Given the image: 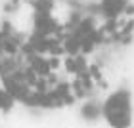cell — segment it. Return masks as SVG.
Returning a JSON list of instances; mask_svg holds the SVG:
<instances>
[{
    "instance_id": "1",
    "label": "cell",
    "mask_w": 134,
    "mask_h": 128,
    "mask_svg": "<svg viewBox=\"0 0 134 128\" xmlns=\"http://www.w3.org/2000/svg\"><path fill=\"white\" fill-rule=\"evenodd\" d=\"M102 117L111 128H130L134 123V101L126 88H117L105 96L102 103Z\"/></svg>"
},
{
    "instance_id": "2",
    "label": "cell",
    "mask_w": 134,
    "mask_h": 128,
    "mask_svg": "<svg viewBox=\"0 0 134 128\" xmlns=\"http://www.w3.org/2000/svg\"><path fill=\"white\" fill-rule=\"evenodd\" d=\"M12 103H14V97H12V94L6 92V90H0V109L10 107Z\"/></svg>"
}]
</instances>
